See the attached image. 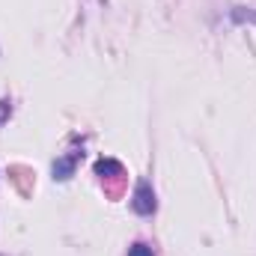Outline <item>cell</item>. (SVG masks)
I'll use <instances>...</instances> for the list:
<instances>
[{
    "label": "cell",
    "instance_id": "1",
    "mask_svg": "<svg viewBox=\"0 0 256 256\" xmlns=\"http://www.w3.org/2000/svg\"><path fill=\"white\" fill-rule=\"evenodd\" d=\"M131 208L137 212V214H152L155 208H158V202H155V191H152V185L146 182V179H140L137 182V188H134V196H131Z\"/></svg>",
    "mask_w": 256,
    "mask_h": 256
},
{
    "label": "cell",
    "instance_id": "2",
    "mask_svg": "<svg viewBox=\"0 0 256 256\" xmlns=\"http://www.w3.org/2000/svg\"><path fill=\"white\" fill-rule=\"evenodd\" d=\"M80 155H84V152H68V155H63V158H57V161H54L51 173H54V179H57V182H66V179H72V176H74V167H78Z\"/></svg>",
    "mask_w": 256,
    "mask_h": 256
},
{
    "label": "cell",
    "instance_id": "3",
    "mask_svg": "<svg viewBox=\"0 0 256 256\" xmlns=\"http://www.w3.org/2000/svg\"><path fill=\"white\" fill-rule=\"evenodd\" d=\"M230 15H232V21H250V24H256V12H254V9H244V6H236V9H232Z\"/></svg>",
    "mask_w": 256,
    "mask_h": 256
},
{
    "label": "cell",
    "instance_id": "4",
    "mask_svg": "<svg viewBox=\"0 0 256 256\" xmlns=\"http://www.w3.org/2000/svg\"><path fill=\"white\" fill-rule=\"evenodd\" d=\"M128 256H155V254H152V248H149V244L137 242V244H131V248H128Z\"/></svg>",
    "mask_w": 256,
    "mask_h": 256
},
{
    "label": "cell",
    "instance_id": "5",
    "mask_svg": "<svg viewBox=\"0 0 256 256\" xmlns=\"http://www.w3.org/2000/svg\"><path fill=\"white\" fill-rule=\"evenodd\" d=\"M9 116H12V102H9V98H3V102H0V126H3Z\"/></svg>",
    "mask_w": 256,
    "mask_h": 256
}]
</instances>
